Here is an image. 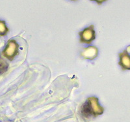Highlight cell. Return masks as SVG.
<instances>
[{"label":"cell","mask_w":130,"mask_h":122,"mask_svg":"<svg viewBox=\"0 0 130 122\" xmlns=\"http://www.w3.org/2000/svg\"><path fill=\"white\" fill-rule=\"evenodd\" d=\"M19 45L15 40H10L3 52V54L8 60L12 61L19 53Z\"/></svg>","instance_id":"3"},{"label":"cell","mask_w":130,"mask_h":122,"mask_svg":"<svg viewBox=\"0 0 130 122\" xmlns=\"http://www.w3.org/2000/svg\"><path fill=\"white\" fill-rule=\"evenodd\" d=\"M98 50L96 46H90L84 48L81 53V56L84 59L89 60H93L98 56Z\"/></svg>","instance_id":"4"},{"label":"cell","mask_w":130,"mask_h":122,"mask_svg":"<svg viewBox=\"0 0 130 122\" xmlns=\"http://www.w3.org/2000/svg\"><path fill=\"white\" fill-rule=\"evenodd\" d=\"M120 61L119 65L121 66L123 70L130 69V56L127 53L126 51H124L120 54Z\"/></svg>","instance_id":"5"},{"label":"cell","mask_w":130,"mask_h":122,"mask_svg":"<svg viewBox=\"0 0 130 122\" xmlns=\"http://www.w3.org/2000/svg\"><path fill=\"white\" fill-rule=\"evenodd\" d=\"M70 1H76V0H70Z\"/></svg>","instance_id":"9"},{"label":"cell","mask_w":130,"mask_h":122,"mask_svg":"<svg viewBox=\"0 0 130 122\" xmlns=\"http://www.w3.org/2000/svg\"><path fill=\"white\" fill-rule=\"evenodd\" d=\"M9 31V29L7 27L6 24L4 21L0 20V35H6Z\"/></svg>","instance_id":"6"},{"label":"cell","mask_w":130,"mask_h":122,"mask_svg":"<svg viewBox=\"0 0 130 122\" xmlns=\"http://www.w3.org/2000/svg\"><path fill=\"white\" fill-rule=\"evenodd\" d=\"M8 67H9V65L3 59L0 58V73L6 72L8 69Z\"/></svg>","instance_id":"7"},{"label":"cell","mask_w":130,"mask_h":122,"mask_svg":"<svg viewBox=\"0 0 130 122\" xmlns=\"http://www.w3.org/2000/svg\"><path fill=\"white\" fill-rule=\"evenodd\" d=\"M90 1H92V2H95L96 3H97L98 5H102L104 3V2H107V0H90Z\"/></svg>","instance_id":"8"},{"label":"cell","mask_w":130,"mask_h":122,"mask_svg":"<svg viewBox=\"0 0 130 122\" xmlns=\"http://www.w3.org/2000/svg\"><path fill=\"white\" fill-rule=\"evenodd\" d=\"M81 114L86 118L99 116L104 112V108L100 104L98 98L89 97L81 107Z\"/></svg>","instance_id":"1"},{"label":"cell","mask_w":130,"mask_h":122,"mask_svg":"<svg viewBox=\"0 0 130 122\" xmlns=\"http://www.w3.org/2000/svg\"><path fill=\"white\" fill-rule=\"evenodd\" d=\"M80 37V43H81L91 44L96 39V31L94 30V25H89V27L85 28L83 31L79 33Z\"/></svg>","instance_id":"2"}]
</instances>
